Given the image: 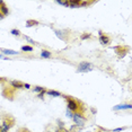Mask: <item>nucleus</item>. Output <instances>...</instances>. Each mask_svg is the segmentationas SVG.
<instances>
[{
  "label": "nucleus",
  "instance_id": "dca6fc26",
  "mask_svg": "<svg viewBox=\"0 0 132 132\" xmlns=\"http://www.w3.org/2000/svg\"><path fill=\"white\" fill-rule=\"evenodd\" d=\"M56 4L59 5H62V6H65V7H69V2L68 1H63V0H58Z\"/></svg>",
  "mask_w": 132,
  "mask_h": 132
},
{
  "label": "nucleus",
  "instance_id": "b1692460",
  "mask_svg": "<svg viewBox=\"0 0 132 132\" xmlns=\"http://www.w3.org/2000/svg\"><path fill=\"white\" fill-rule=\"evenodd\" d=\"M123 130V128H119V129H115V130H113V132H119V131H121Z\"/></svg>",
  "mask_w": 132,
  "mask_h": 132
},
{
  "label": "nucleus",
  "instance_id": "9b49d317",
  "mask_svg": "<svg viewBox=\"0 0 132 132\" xmlns=\"http://www.w3.org/2000/svg\"><path fill=\"white\" fill-rule=\"evenodd\" d=\"M46 94L52 97H60L61 96V93H59V91L56 90H46Z\"/></svg>",
  "mask_w": 132,
  "mask_h": 132
},
{
  "label": "nucleus",
  "instance_id": "2eb2a0df",
  "mask_svg": "<svg viewBox=\"0 0 132 132\" xmlns=\"http://www.w3.org/2000/svg\"><path fill=\"white\" fill-rule=\"evenodd\" d=\"M33 90L35 91V93H42V91H44L45 90V88H43V87H40V86H35V87L33 88Z\"/></svg>",
  "mask_w": 132,
  "mask_h": 132
},
{
  "label": "nucleus",
  "instance_id": "aec40b11",
  "mask_svg": "<svg viewBox=\"0 0 132 132\" xmlns=\"http://www.w3.org/2000/svg\"><path fill=\"white\" fill-rule=\"evenodd\" d=\"M91 35L90 34H87V33H85V34H82L81 35V40H86V39H90Z\"/></svg>",
  "mask_w": 132,
  "mask_h": 132
},
{
  "label": "nucleus",
  "instance_id": "4be33fe9",
  "mask_svg": "<svg viewBox=\"0 0 132 132\" xmlns=\"http://www.w3.org/2000/svg\"><path fill=\"white\" fill-rule=\"evenodd\" d=\"M25 40H26V41H28V42H30L31 44H35V42H34L33 40L31 39V37H28V36H25Z\"/></svg>",
  "mask_w": 132,
  "mask_h": 132
},
{
  "label": "nucleus",
  "instance_id": "393cba45",
  "mask_svg": "<svg viewBox=\"0 0 132 132\" xmlns=\"http://www.w3.org/2000/svg\"><path fill=\"white\" fill-rule=\"evenodd\" d=\"M4 17H5V16H4V15H2V14H1V13H0V19H2V18H4Z\"/></svg>",
  "mask_w": 132,
  "mask_h": 132
},
{
  "label": "nucleus",
  "instance_id": "cd10ccee",
  "mask_svg": "<svg viewBox=\"0 0 132 132\" xmlns=\"http://www.w3.org/2000/svg\"><path fill=\"white\" fill-rule=\"evenodd\" d=\"M0 129H1V127H0Z\"/></svg>",
  "mask_w": 132,
  "mask_h": 132
},
{
  "label": "nucleus",
  "instance_id": "5701e85b",
  "mask_svg": "<svg viewBox=\"0 0 132 132\" xmlns=\"http://www.w3.org/2000/svg\"><path fill=\"white\" fill-rule=\"evenodd\" d=\"M24 87L26 88V89H30V88H31V85H30V84H24Z\"/></svg>",
  "mask_w": 132,
  "mask_h": 132
},
{
  "label": "nucleus",
  "instance_id": "f03ea898",
  "mask_svg": "<svg viewBox=\"0 0 132 132\" xmlns=\"http://www.w3.org/2000/svg\"><path fill=\"white\" fill-rule=\"evenodd\" d=\"M67 103H68V110L71 111L73 113V112H77L79 108V104L78 102H76L72 97H67Z\"/></svg>",
  "mask_w": 132,
  "mask_h": 132
},
{
  "label": "nucleus",
  "instance_id": "a211bd4d",
  "mask_svg": "<svg viewBox=\"0 0 132 132\" xmlns=\"http://www.w3.org/2000/svg\"><path fill=\"white\" fill-rule=\"evenodd\" d=\"M10 33L13 34V35H15V36H19V35H21V32H19L18 30H16V28H15V30H11Z\"/></svg>",
  "mask_w": 132,
  "mask_h": 132
},
{
  "label": "nucleus",
  "instance_id": "423d86ee",
  "mask_svg": "<svg viewBox=\"0 0 132 132\" xmlns=\"http://www.w3.org/2000/svg\"><path fill=\"white\" fill-rule=\"evenodd\" d=\"M132 105L131 104H122V105H116L114 106V110L119 111V110H131Z\"/></svg>",
  "mask_w": 132,
  "mask_h": 132
},
{
  "label": "nucleus",
  "instance_id": "4468645a",
  "mask_svg": "<svg viewBox=\"0 0 132 132\" xmlns=\"http://www.w3.org/2000/svg\"><path fill=\"white\" fill-rule=\"evenodd\" d=\"M22 51L23 52H32L33 48L30 46V45H24V46H22Z\"/></svg>",
  "mask_w": 132,
  "mask_h": 132
},
{
  "label": "nucleus",
  "instance_id": "f257e3e1",
  "mask_svg": "<svg viewBox=\"0 0 132 132\" xmlns=\"http://www.w3.org/2000/svg\"><path fill=\"white\" fill-rule=\"evenodd\" d=\"M72 120H73V122L76 123V125H78V127H84V125H85L86 119L82 116V114L78 113V112H74V113H73Z\"/></svg>",
  "mask_w": 132,
  "mask_h": 132
},
{
  "label": "nucleus",
  "instance_id": "9d476101",
  "mask_svg": "<svg viewBox=\"0 0 132 132\" xmlns=\"http://www.w3.org/2000/svg\"><path fill=\"white\" fill-rule=\"evenodd\" d=\"M54 33H55V35L59 37V39H61V40H65V37H64V34H65V32L64 31H60V30H55L54 31Z\"/></svg>",
  "mask_w": 132,
  "mask_h": 132
},
{
  "label": "nucleus",
  "instance_id": "f3484780",
  "mask_svg": "<svg viewBox=\"0 0 132 132\" xmlns=\"http://www.w3.org/2000/svg\"><path fill=\"white\" fill-rule=\"evenodd\" d=\"M91 4V1H80V7H86V6H89Z\"/></svg>",
  "mask_w": 132,
  "mask_h": 132
},
{
  "label": "nucleus",
  "instance_id": "f8f14e48",
  "mask_svg": "<svg viewBox=\"0 0 132 132\" xmlns=\"http://www.w3.org/2000/svg\"><path fill=\"white\" fill-rule=\"evenodd\" d=\"M51 55H52V53H51L50 51H48V50H43L41 52V56H42V58L49 59V58H51Z\"/></svg>",
  "mask_w": 132,
  "mask_h": 132
},
{
  "label": "nucleus",
  "instance_id": "a878e982",
  "mask_svg": "<svg viewBox=\"0 0 132 132\" xmlns=\"http://www.w3.org/2000/svg\"><path fill=\"white\" fill-rule=\"evenodd\" d=\"M0 58H4V55H2V54H1V53H0Z\"/></svg>",
  "mask_w": 132,
  "mask_h": 132
},
{
  "label": "nucleus",
  "instance_id": "1a4fd4ad",
  "mask_svg": "<svg viewBox=\"0 0 132 132\" xmlns=\"http://www.w3.org/2000/svg\"><path fill=\"white\" fill-rule=\"evenodd\" d=\"M0 13H1L4 16H6V15H8V14H9V10H8V7L5 5V2H2V4L0 5Z\"/></svg>",
  "mask_w": 132,
  "mask_h": 132
},
{
  "label": "nucleus",
  "instance_id": "20e7f679",
  "mask_svg": "<svg viewBox=\"0 0 132 132\" xmlns=\"http://www.w3.org/2000/svg\"><path fill=\"white\" fill-rule=\"evenodd\" d=\"M99 42H100V44L102 45H107V44H110V42H111V40H110V37H108L107 35H105V34H103L102 32L99 31Z\"/></svg>",
  "mask_w": 132,
  "mask_h": 132
},
{
  "label": "nucleus",
  "instance_id": "6e6552de",
  "mask_svg": "<svg viewBox=\"0 0 132 132\" xmlns=\"http://www.w3.org/2000/svg\"><path fill=\"white\" fill-rule=\"evenodd\" d=\"M1 53L5 54V55H15V54H18V52H17V51L7 50V49H1Z\"/></svg>",
  "mask_w": 132,
  "mask_h": 132
},
{
  "label": "nucleus",
  "instance_id": "7ed1b4c3",
  "mask_svg": "<svg viewBox=\"0 0 132 132\" xmlns=\"http://www.w3.org/2000/svg\"><path fill=\"white\" fill-rule=\"evenodd\" d=\"M91 70H93V65L89 62L84 61L78 65V72H88V71H91Z\"/></svg>",
  "mask_w": 132,
  "mask_h": 132
},
{
  "label": "nucleus",
  "instance_id": "6ab92c4d",
  "mask_svg": "<svg viewBox=\"0 0 132 132\" xmlns=\"http://www.w3.org/2000/svg\"><path fill=\"white\" fill-rule=\"evenodd\" d=\"M65 115H67V117H69V119H72V115H73V113L71 111H69L67 110V112H65Z\"/></svg>",
  "mask_w": 132,
  "mask_h": 132
},
{
  "label": "nucleus",
  "instance_id": "ddd939ff",
  "mask_svg": "<svg viewBox=\"0 0 132 132\" xmlns=\"http://www.w3.org/2000/svg\"><path fill=\"white\" fill-rule=\"evenodd\" d=\"M34 25H39V22L33 21V19H30V21L26 22V26L27 27H32V26H34Z\"/></svg>",
  "mask_w": 132,
  "mask_h": 132
},
{
  "label": "nucleus",
  "instance_id": "39448f33",
  "mask_svg": "<svg viewBox=\"0 0 132 132\" xmlns=\"http://www.w3.org/2000/svg\"><path fill=\"white\" fill-rule=\"evenodd\" d=\"M10 84L15 89H22V88H24V84L21 81H18V80H13Z\"/></svg>",
  "mask_w": 132,
  "mask_h": 132
},
{
  "label": "nucleus",
  "instance_id": "0eeeda50",
  "mask_svg": "<svg viewBox=\"0 0 132 132\" xmlns=\"http://www.w3.org/2000/svg\"><path fill=\"white\" fill-rule=\"evenodd\" d=\"M81 0H69V7L70 8H79Z\"/></svg>",
  "mask_w": 132,
  "mask_h": 132
},
{
  "label": "nucleus",
  "instance_id": "412c9836",
  "mask_svg": "<svg viewBox=\"0 0 132 132\" xmlns=\"http://www.w3.org/2000/svg\"><path fill=\"white\" fill-rule=\"evenodd\" d=\"M45 93H46V90L42 91V93H40V94H39V95H37V97H39V98H41V99H43V97H44V95H45Z\"/></svg>",
  "mask_w": 132,
  "mask_h": 132
},
{
  "label": "nucleus",
  "instance_id": "bb28decb",
  "mask_svg": "<svg viewBox=\"0 0 132 132\" xmlns=\"http://www.w3.org/2000/svg\"><path fill=\"white\" fill-rule=\"evenodd\" d=\"M1 80H2V78H0V81H1Z\"/></svg>",
  "mask_w": 132,
  "mask_h": 132
}]
</instances>
